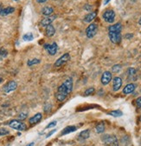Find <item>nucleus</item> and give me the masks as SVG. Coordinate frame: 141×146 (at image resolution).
<instances>
[{
  "label": "nucleus",
  "mask_w": 141,
  "mask_h": 146,
  "mask_svg": "<svg viewBox=\"0 0 141 146\" xmlns=\"http://www.w3.org/2000/svg\"><path fill=\"white\" fill-rule=\"evenodd\" d=\"M108 36H109V38L111 40L112 43L118 44L121 42L122 39V36L120 32H113V31H108Z\"/></svg>",
  "instance_id": "nucleus-6"
},
{
  "label": "nucleus",
  "mask_w": 141,
  "mask_h": 146,
  "mask_svg": "<svg viewBox=\"0 0 141 146\" xmlns=\"http://www.w3.org/2000/svg\"><path fill=\"white\" fill-rule=\"evenodd\" d=\"M0 55H1V56H6L7 51L5 50H4V49H1V50H0Z\"/></svg>",
  "instance_id": "nucleus-34"
},
{
  "label": "nucleus",
  "mask_w": 141,
  "mask_h": 146,
  "mask_svg": "<svg viewBox=\"0 0 141 146\" xmlns=\"http://www.w3.org/2000/svg\"><path fill=\"white\" fill-rule=\"evenodd\" d=\"M96 16H97V13L96 12H90L89 14H87V15L85 16L83 20L86 23H90V22H92L94 19V18L96 17Z\"/></svg>",
  "instance_id": "nucleus-17"
},
{
  "label": "nucleus",
  "mask_w": 141,
  "mask_h": 146,
  "mask_svg": "<svg viewBox=\"0 0 141 146\" xmlns=\"http://www.w3.org/2000/svg\"><path fill=\"white\" fill-rule=\"evenodd\" d=\"M98 31V26L96 24H90L86 29V35L87 38H93Z\"/></svg>",
  "instance_id": "nucleus-4"
},
{
  "label": "nucleus",
  "mask_w": 141,
  "mask_h": 146,
  "mask_svg": "<svg viewBox=\"0 0 141 146\" xmlns=\"http://www.w3.org/2000/svg\"><path fill=\"white\" fill-rule=\"evenodd\" d=\"M16 87H17V84L15 81H10L5 86L4 90H5V92L9 93V92H10V91L15 90L16 89Z\"/></svg>",
  "instance_id": "nucleus-10"
},
{
  "label": "nucleus",
  "mask_w": 141,
  "mask_h": 146,
  "mask_svg": "<svg viewBox=\"0 0 141 146\" xmlns=\"http://www.w3.org/2000/svg\"><path fill=\"white\" fill-rule=\"evenodd\" d=\"M109 115H111L113 117H121L123 115V113L120 111H113L109 113Z\"/></svg>",
  "instance_id": "nucleus-27"
},
{
  "label": "nucleus",
  "mask_w": 141,
  "mask_h": 146,
  "mask_svg": "<svg viewBox=\"0 0 141 146\" xmlns=\"http://www.w3.org/2000/svg\"><path fill=\"white\" fill-rule=\"evenodd\" d=\"M102 139L106 146H119L118 139L114 135H105Z\"/></svg>",
  "instance_id": "nucleus-2"
},
{
  "label": "nucleus",
  "mask_w": 141,
  "mask_h": 146,
  "mask_svg": "<svg viewBox=\"0 0 141 146\" xmlns=\"http://www.w3.org/2000/svg\"><path fill=\"white\" fill-rule=\"evenodd\" d=\"M69 94L68 90L67 89V87L64 85V84H62L59 88H58V91L56 93V98L59 102H62L66 99V98L68 97V95Z\"/></svg>",
  "instance_id": "nucleus-1"
},
{
  "label": "nucleus",
  "mask_w": 141,
  "mask_h": 146,
  "mask_svg": "<svg viewBox=\"0 0 141 146\" xmlns=\"http://www.w3.org/2000/svg\"><path fill=\"white\" fill-rule=\"evenodd\" d=\"M136 105L138 108H141V97H139L138 98H137L136 100Z\"/></svg>",
  "instance_id": "nucleus-33"
},
{
  "label": "nucleus",
  "mask_w": 141,
  "mask_h": 146,
  "mask_svg": "<svg viewBox=\"0 0 141 146\" xmlns=\"http://www.w3.org/2000/svg\"><path fill=\"white\" fill-rule=\"evenodd\" d=\"M132 36H133V35H132V34H126V35H125V38H127V39L132 38Z\"/></svg>",
  "instance_id": "nucleus-35"
},
{
  "label": "nucleus",
  "mask_w": 141,
  "mask_h": 146,
  "mask_svg": "<svg viewBox=\"0 0 141 146\" xmlns=\"http://www.w3.org/2000/svg\"><path fill=\"white\" fill-rule=\"evenodd\" d=\"M56 16H48V17H44L41 21V25L46 27V26L51 25V23L56 19Z\"/></svg>",
  "instance_id": "nucleus-12"
},
{
  "label": "nucleus",
  "mask_w": 141,
  "mask_h": 146,
  "mask_svg": "<svg viewBox=\"0 0 141 146\" xmlns=\"http://www.w3.org/2000/svg\"><path fill=\"white\" fill-rule=\"evenodd\" d=\"M2 81H3V78H0V83H2Z\"/></svg>",
  "instance_id": "nucleus-42"
},
{
  "label": "nucleus",
  "mask_w": 141,
  "mask_h": 146,
  "mask_svg": "<svg viewBox=\"0 0 141 146\" xmlns=\"http://www.w3.org/2000/svg\"><path fill=\"white\" fill-rule=\"evenodd\" d=\"M13 1H16H16H19V0H13Z\"/></svg>",
  "instance_id": "nucleus-43"
},
{
  "label": "nucleus",
  "mask_w": 141,
  "mask_h": 146,
  "mask_svg": "<svg viewBox=\"0 0 141 146\" xmlns=\"http://www.w3.org/2000/svg\"><path fill=\"white\" fill-rule=\"evenodd\" d=\"M64 85L67 87V89H68V92L70 93L72 91V90H73V81H72V79L71 78H67L65 81H64Z\"/></svg>",
  "instance_id": "nucleus-22"
},
{
  "label": "nucleus",
  "mask_w": 141,
  "mask_h": 146,
  "mask_svg": "<svg viewBox=\"0 0 141 146\" xmlns=\"http://www.w3.org/2000/svg\"><path fill=\"white\" fill-rule=\"evenodd\" d=\"M103 19L109 24H112L114 22L115 19V12L113 10H107L103 13Z\"/></svg>",
  "instance_id": "nucleus-5"
},
{
  "label": "nucleus",
  "mask_w": 141,
  "mask_h": 146,
  "mask_svg": "<svg viewBox=\"0 0 141 146\" xmlns=\"http://www.w3.org/2000/svg\"><path fill=\"white\" fill-rule=\"evenodd\" d=\"M112 70H113V72H119L121 70V66L119 64H115V65L113 66V69Z\"/></svg>",
  "instance_id": "nucleus-30"
},
{
  "label": "nucleus",
  "mask_w": 141,
  "mask_h": 146,
  "mask_svg": "<svg viewBox=\"0 0 141 146\" xmlns=\"http://www.w3.org/2000/svg\"><path fill=\"white\" fill-rule=\"evenodd\" d=\"M121 30H122V25L120 23H117L108 27V31L113 32H121Z\"/></svg>",
  "instance_id": "nucleus-16"
},
{
  "label": "nucleus",
  "mask_w": 141,
  "mask_h": 146,
  "mask_svg": "<svg viewBox=\"0 0 141 146\" xmlns=\"http://www.w3.org/2000/svg\"><path fill=\"white\" fill-rule=\"evenodd\" d=\"M56 131V130H53V131H50V132H49V134H48L47 136H46V137H50L51 135H53V134H54V133H55Z\"/></svg>",
  "instance_id": "nucleus-36"
},
{
  "label": "nucleus",
  "mask_w": 141,
  "mask_h": 146,
  "mask_svg": "<svg viewBox=\"0 0 141 146\" xmlns=\"http://www.w3.org/2000/svg\"><path fill=\"white\" fill-rule=\"evenodd\" d=\"M53 12H54V9L50 6H46V7H43L42 9V14L44 15L45 17L50 16Z\"/></svg>",
  "instance_id": "nucleus-20"
},
{
  "label": "nucleus",
  "mask_w": 141,
  "mask_h": 146,
  "mask_svg": "<svg viewBox=\"0 0 141 146\" xmlns=\"http://www.w3.org/2000/svg\"><path fill=\"white\" fill-rule=\"evenodd\" d=\"M23 38H24V41H32L33 38H34V36H33V34L31 32H28V33L24 35Z\"/></svg>",
  "instance_id": "nucleus-25"
},
{
  "label": "nucleus",
  "mask_w": 141,
  "mask_h": 146,
  "mask_svg": "<svg viewBox=\"0 0 141 146\" xmlns=\"http://www.w3.org/2000/svg\"><path fill=\"white\" fill-rule=\"evenodd\" d=\"M43 118V115L41 113H37L36 115H34L32 117L30 118V124H37Z\"/></svg>",
  "instance_id": "nucleus-14"
},
{
  "label": "nucleus",
  "mask_w": 141,
  "mask_h": 146,
  "mask_svg": "<svg viewBox=\"0 0 141 146\" xmlns=\"http://www.w3.org/2000/svg\"><path fill=\"white\" fill-rule=\"evenodd\" d=\"M138 24H139V25H141V17L139 18V20H138Z\"/></svg>",
  "instance_id": "nucleus-41"
},
{
  "label": "nucleus",
  "mask_w": 141,
  "mask_h": 146,
  "mask_svg": "<svg viewBox=\"0 0 141 146\" xmlns=\"http://www.w3.org/2000/svg\"><path fill=\"white\" fill-rule=\"evenodd\" d=\"M27 117V113H20L19 115H18V118L19 119H22V120H24V119H25Z\"/></svg>",
  "instance_id": "nucleus-32"
},
{
  "label": "nucleus",
  "mask_w": 141,
  "mask_h": 146,
  "mask_svg": "<svg viewBox=\"0 0 141 146\" xmlns=\"http://www.w3.org/2000/svg\"><path fill=\"white\" fill-rule=\"evenodd\" d=\"M95 130H96V132L97 133H102V132H104V131H105V124H104V123H98L96 125Z\"/></svg>",
  "instance_id": "nucleus-24"
},
{
  "label": "nucleus",
  "mask_w": 141,
  "mask_h": 146,
  "mask_svg": "<svg viewBox=\"0 0 141 146\" xmlns=\"http://www.w3.org/2000/svg\"><path fill=\"white\" fill-rule=\"evenodd\" d=\"M89 136H90V131H89V130H85V131H81V132L79 134V138H80V139L85 140V139H87V138H89Z\"/></svg>",
  "instance_id": "nucleus-23"
},
{
  "label": "nucleus",
  "mask_w": 141,
  "mask_h": 146,
  "mask_svg": "<svg viewBox=\"0 0 141 146\" xmlns=\"http://www.w3.org/2000/svg\"><path fill=\"white\" fill-rule=\"evenodd\" d=\"M139 121H141V116H140V117H139Z\"/></svg>",
  "instance_id": "nucleus-44"
},
{
  "label": "nucleus",
  "mask_w": 141,
  "mask_h": 146,
  "mask_svg": "<svg viewBox=\"0 0 141 146\" xmlns=\"http://www.w3.org/2000/svg\"><path fill=\"white\" fill-rule=\"evenodd\" d=\"M110 1H111V0H105V1H104V5H108Z\"/></svg>",
  "instance_id": "nucleus-39"
},
{
  "label": "nucleus",
  "mask_w": 141,
  "mask_h": 146,
  "mask_svg": "<svg viewBox=\"0 0 141 146\" xmlns=\"http://www.w3.org/2000/svg\"><path fill=\"white\" fill-rule=\"evenodd\" d=\"M9 133H10V131L7 129H5V128H0V137L8 135Z\"/></svg>",
  "instance_id": "nucleus-29"
},
{
  "label": "nucleus",
  "mask_w": 141,
  "mask_h": 146,
  "mask_svg": "<svg viewBox=\"0 0 141 146\" xmlns=\"http://www.w3.org/2000/svg\"><path fill=\"white\" fill-rule=\"evenodd\" d=\"M77 129L75 126H68L66 127L65 129H63V131H62V136H64V135H67L68 133H71L73 131H75Z\"/></svg>",
  "instance_id": "nucleus-21"
},
{
  "label": "nucleus",
  "mask_w": 141,
  "mask_h": 146,
  "mask_svg": "<svg viewBox=\"0 0 141 146\" xmlns=\"http://www.w3.org/2000/svg\"><path fill=\"white\" fill-rule=\"evenodd\" d=\"M40 62H41V60L38 59V58H33V59H30V60L28 61L27 64H28V66H32V65H34V64H39Z\"/></svg>",
  "instance_id": "nucleus-26"
},
{
  "label": "nucleus",
  "mask_w": 141,
  "mask_h": 146,
  "mask_svg": "<svg viewBox=\"0 0 141 146\" xmlns=\"http://www.w3.org/2000/svg\"><path fill=\"white\" fill-rule=\"evenodd\" d=\"M122 86V79L119 77H115L113 80V90L114 91H118Z\"/></svg>",
  "instance_id": "nucleus-11"
},
{
  "label": "nucleus",
  "mask_w": 141,
  "mask_h": 146,
  "mask_svg": "<svg viewBox=\"0 0 141 146\" xmlns=\"http://www.w3.org/2000/svg\"><path fill=\"white\" fill-rule=\"evenodd\" d=\"M14 11H15V8L14 7H6V8H4V9L0 10V15L6 16V15L10 14V13H13Z\"/></svg>",
  "instance_id": "nucleus-19"
},
{
  "label": "nucleus",
  "mask_w": 141,
  "mask_h": 146,
  "mask_svg": "<svg viewBox=\"0 0 141 146\" xmlns=\"http://www.w3.org/2000/svg\"><path fill=\"white\" fill-rule=\"evenodd\" d=\"M91 8H92L91 6L87 5H85V7H84V9H85V10H87V11H90V10H91Z\"/></svg>",
  "instance_id": "nucleus-37"
},
{
  "label": "nucleus",
  "mask_w": 141,
  "mask_h": 146,
  "mask_svg": "<svg viewBox=\"0 0 141 146\" xmlns=\"http://www.w3.org/2000/svg\"><path fill=\"white\" fill-rule=\"evenodd\" d=\"M37 3H40V4H42V3H44V2H46L47 0H37Z\"/></svg>",
  "instance_id": "nucleus-38"
},
{
  "label": "nucleus",
  "mask_w": 141,
  "mask_h": 146,
  "mask_svg": "<svg viewBox=\"0 0 141 146\" xmlns=\"http://www.w3.org/2000/svg\"><path fill=\"white\" fill-rule=\"evenodd\" d=\"M34 145V143H30V144H28V145H26V146H33Z\"/></svg>",
  "instance_id": "nucleus-40"
},
{
  "label": "nucleus",
  "mask_w": 141,
  "mask_h": 146,
  "mask_svg": "<svg viewBox=\"0 0 141 146\" xmlns=\"http://www.w3.org/2000/svg\"><path fill=\"white\" fill-rule=\"evenodd\" d=\"M45 31H46V35L48 36H53L55 35V33H56V29H55V27L53 26L52 25H49L46 26Z\"/></svg>",
  "instance_id": "nucleus-18"
},
{
  "label": "nucleus",
  "mask_w": 141,
  "mask_h": 146,
  "mask_svg": "<svg viewBox=\"0 0 141 146\" xmlns=\"http://www.w3.org/2000/svg\"><path fill=\"white\" fill-rule=\"evenodd\" d=\"M44 48L48 50L49 54L53 56V55H55L56 52H57V50H58V45L56 43H53L51 44H44Z\"/></svg>",
  "instance_id": "nucleus-7"
},
{
  "label": "nucleus",
  "mask_w": 141,
  "mask_h": 146,
  "mask_svg": "<svg viewBox=\"0 0 141 146\" xmlns=\"http://www.w3.org/2000/svg\"><path fill=\"white\" fill-rule=\"evenodd\" d=\"M69 59H70L69 54H68V53H65L64 55H62V56L60 58H58V59L56 60V62L55 63V66H56V67L62 66V65H63L65 63H67Z\"/></svg>",
  "instance_id": "nucleus-9"
},
{
  "label": "nucleus",
  "mask_w": 141,
  "mask_h": 146,
  "mask_svg": "<svg viewBox=\"0 0 141 146\" xmlns=\"http://www.w3.org/2000/svg\"><path fill=\"white\" fill-rule=\"evenodd\" d=\"M9 126L10 128L14 130H16V131H25L27 129V126L23 122H20L18 120H11L10 123H9Z\"/></svg>",
  "instance_id": "nucleus-3"
},
{
  "label": "nucleus",
  "mask_w": 141,
  "mask_h": 146,
  "mask_svg": "<svg viewBox=\"0 0 141 146\" xmlns=\"http://www.w3.org/2000/svg\"><path fill=\"white\" fill-rule=\"evenodd\" d=\"M56 1H62V0H56Z\"/></svg>",
  "instance_id": "nucleus-45"
},
{
  "label": "nucleus",
  "mask_w": 141,
  "mask_h": 146,
  "mask_svg": "<svg viewBox=\"0 0 141 146\" xmlns=\"http://www.w3.org/2000/svg\"><path fill=\"white\" fill-rule=\"evenodd\" d=\"M111 80H112V73L110 71H105L101 76V79H100L101 84L103 85H107L111 82Z\"/></svg>",
  "instance_id": "nucleus-8"
},
{
  "label": "nucleus",
  "mask_w": 141,
  "mask_h": 146,
  "mask_svg": "<svg viewBox=\"0 0 141 146\" xmlns=\"http://www.w3.org/2000/svg\"><path fill=\"white\" fill-rule=\"evenodd\" d=\"M135 88H136V85L134 84H127L126 86H125V88L123 89V93L124 94H130V93H132V92H133L134 91V90H135Z\"/></svg>",
  "instance_id": "nucleus-13"
},
{
  "label": "nucleus",
  "mask_w": 141,
  "mask_h": 146,
  "mask_svg": "<svg viewBox=\"0 0 141 146\" xmlns=\"http://www.w3.org/2000/svg\"><path fill=\"white\" fill-rule=\"evenodd\" d=\"M127 76L129 80L135 81V79L137 78V70L134 68H129L127 70Z\"/></svg>",
  "instance_id": "nucleus-15"
},
{
  "label": "nucleus",
  "mask_w": 141,
  "mask_h": 146,
  "mask_svg": "<svg viewBox=\"0 0 141 146\" xmlns=\"http://www.w3.org/2000/svg\"><path fill=\"white\" fill-rule=\"evenodd\" d=\"M56 123H57V122H56V121H53V122L49 123V124L47 125L46 129H49V128H52V127L56 126Z\"/></svg>",
  "instance_id": "nucleus-31"
},
{
  "label": "nucleus",
  "mask_w": 141,
  "mask_h": 146,
  "mask_svg": "<svg viewBox=\"0 0 141 146\" xmlns=\"http://www.w3.org/2000/svg\"><path fill=\"white\" fill-rule=\"evenodd\" d=\"M94 91H95L94 88V87H90V88H89V89H87V90L85 91V95H86V96L92 95V94L94 93Z\"/></svg>",
  "instance_id": "nucleus-28"
}]
</instances>
